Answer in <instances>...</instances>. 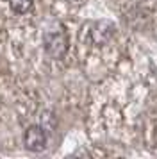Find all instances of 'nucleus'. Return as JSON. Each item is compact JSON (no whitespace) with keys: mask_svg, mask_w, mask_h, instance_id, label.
Returning a JSON list of instances; mask_svg holds the SVG:
<instances>
[{"mask_svg":"<svg viewBox=\"0 0 157 159\" xmlns=\"http://www.w3.org/2000/svg\"><path fill=\"white\" fill-rule=\"evenodd\" d=\"M43 43H45V50L48 56L56 59L64 57V54L68 50V36L63 30V27L59 29H48L43 36Z\"/></svg>","mask_w":157,"mask_h":159,"instance_id":"1","label":"nucleus"},{"mask_svg":"<svg viewBox=\"0 0 157 159\" xmlns=\"http://www.w3.org/2000/svg\"><path fill=\"white\" fill-rule=\"evenodd\" d=\"M23 145L30 152H41L47 147V132L41 125H30L23 134Z\"/></svg>","mask_w":157,"mask_h":159,"instance_id":"2","label":"nucleus"},{"mask_svg":"<svg viewBox=\"0 0 157 159\" xmlns=\"http://www.w3.org/2000/svg\"><path fill=\"white\" fill-rule=\"evenodd\" d=\"M113 32H114V27L111 22H98L95 25V29L91 30V38L96 45H104L105 41L111 39Z\"/></svg>","mask_w":157,"mask_h":159,"instance_id":"3","label":"nucleus"},{"mask_svg":"<svg viewBox=\"0 0 157 159\" xmlns=\"http://www.w3.org/2000/svg\"><path fill=\"white\" fill-rule=\"evenodd\" d=\"M9 4H11L13 11H16V13L23 15V13H27V11H30V9H32V6H34V0H9Z\"/></svg>","mask_w":157,"mask_h":159,"instance_id":"4","label":"nucleus"}]
</instances>
